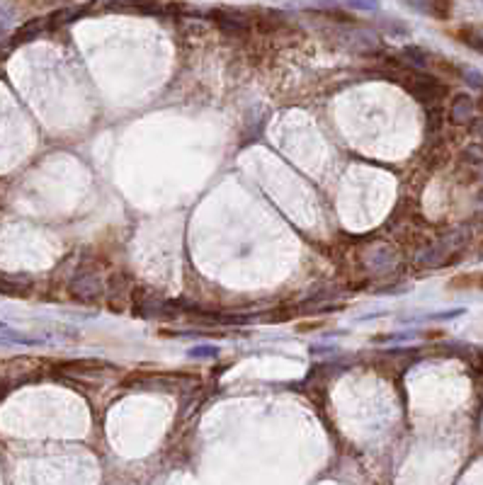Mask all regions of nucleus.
Segmentation results:
<instances>
[{"label":"nucleus","mask_w":483,"mask_h":485,"mask_svg":"<svg viewBox=\"0 0 483 485\" xmlns=\"http://www.w3.org/2000/svg\"><path fill=\"white\" fill-rule=\"evenodd\" d=\"M449 289H478V291H483V274H459L449 282Z\"/></svg>","instance_id":"f257e3e1"},{"label":"nucleus","mask_w":483,"mask_h":485,"mask_svg":"<svg viewBox=\"0 0 483 485\" xmlns=\"http://www.w3.org/2000/svg\"><path fill=\"white\" fill-rule=\"evenodd\" d=\"M454 37H457L459 42L467 44V47L476 49L478 53H483V37L478 32H473L471 27H462V29H457V32H454Z\"/></svg>","instance_id":"f03ea898"},{"label":"nucleus","mask_w":483,"mask_h":485,"mask_svg":"<svg viewBox=\"0 0 483 485\" xmlns=\"http://www.w3.org/2000/svg\"><path fill=\"white\" fill-rule=\"evenodd\" d=\"M61 3H71V0H29V5L34 8H53V5H61Z\"/></svg>","instance_id":"7ed1b4c3"}]
</instances>
